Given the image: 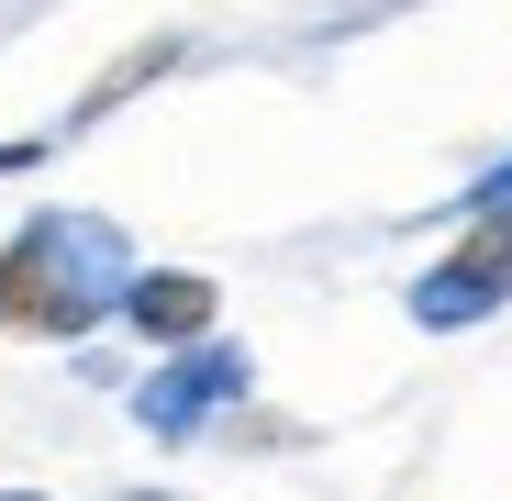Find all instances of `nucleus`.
I'll return each mask as SVG.
<instances>
[{"instance_id": "nucleus-6", "label": "nucleus", "mask_w": 512, "mask_h": 501, "mask_svg": "<svg viewBox=\"0 0 512 501\" xmlns=\"http://www.w3.org/2000/svg\"><path fill=\"white\" fill-rule=\"evenodd\" d=\"M12 167H34V145H0V179H12Z\"/></svg>"}, {"instance_id": "nucleus-2", "label": "nucleus", "mask_w": 512, "mask_h": 501, "mask_svg": "<svg viewBox=\"0 0 512 501\" xmlns=\"http://www.w3.org/2000/svg\"><path fill=\"white\" fill-rule=\"evenodd\" d=\"M501 290H512V212H479L457 257H446V268H423L412 312L435 323V334H457V323H479V312H490Z\"/></svg>"}, {"instance_id": "nucleus-1", "label": "nucleus", "mask_w": 512, "mask_h": 501, "mask_svg": "<svg viewBox=\"0 0 512 501\" xmlns=\"http://www.w3.org/2000/svg\"><path fill=\"white\" fill-rule=\"evenodd\" d=\"M123 290H134V268H123V245L101 223L45 212V223H23L12 245H0V334H45V346H67V334H90Z\"/></svg>"}, {"instance_id": "nucleus-7", "label": "nucleus", "mask_w": 512, "mask_h": 501, "mask_svg": "<svg viewBox=\"0 0 512 501\" xmlns=\"http://www.w3.org/2000/svg\"><path fill=\"white\" fill-rule=\"evenodd\" d=\"M0 501H34V490H0Z\"/></svg>"}, {"instance_id": "nucleus-4", "label": "nucleus", "mask_w": 512, "mask_h": 501, "mask_svg": "<svg viewBox=\"0 0 512 501\" xmlns=\"http://www.w3.org/2000/svg\"><path fill=\"white\" fill-rule=\"evenodd\" d=\"M234 390H245V368H234V357H190L167 390H145V424H156V435H190L201 412H212V401H234Z\"/></svg>"}, {"instance_id": "nucleus-3", "label": "nucleus", "mask_w": 512, "mask_h": 501, "mask_svg": "<svg viewBox=\"0 0 512 501\" xmlns=\"http://www.w3.org/2000/svg\"><path fill=\"white\" fill-rule=\"evenodd\" d=\"M123 312L156 334V346H190V334H212L223 290H212V279H190V268H145V279L123 290Z\"/></svg>"}, {"instance_id": "nucleus-5", "label": "nucleus", "mask_w": 512, "mask_h": 501, "mask_svg": "<svg viewBox=\"0 0 512 501\" xmlns=\"http://www.w3.org/2000/svg\"><path fill=\"white\" fill-rule=\"evenodd\" d=\"M156 67H179V45H167V34H156V45H134V56H123V67L101 78V90H90V101H78V123H90V112H112L123 90H145V78H156Z\"/></svg>"}]
</instances>
